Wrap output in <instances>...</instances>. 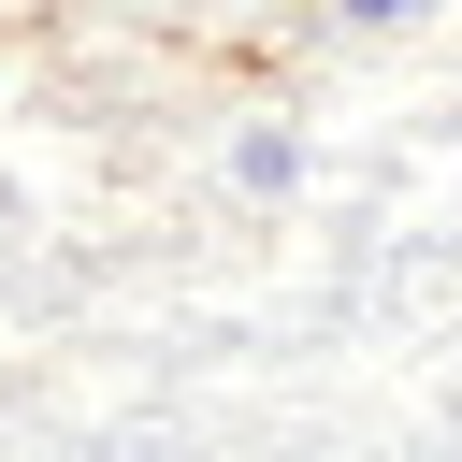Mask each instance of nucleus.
I'll use <instances>...</instances> for the list:
<instances>
[{"label": "nucleus", "mask_w": 462, "mask_h": 462, "mask_svg": "<svg viewBox=\"0 0 462 462\" xmlns=\"http://www.w3.org/2000/svg\"><path fill=\"white\" fill-rule=\"evenodd\" d=\"M231 188H245V202H289V188H303V130H289V116H245V130H231Z\"/></svg>", "instance_id": "nucleus-1"}, {"label": "nucleus", "mask_w": 462, "mask_h": 462, "mask_svg": "<svg viewBox=\"0 0 462 462\" xmlns=\"http://www.w3.org/2000/svg\"><path fill=\"white\" fill-rule=\"evenodd\" d=\"M433 0H318V29H346V43H375V29H419Z\"/></svg>", "instance_id": "nucleus-2"}]
</instances>
